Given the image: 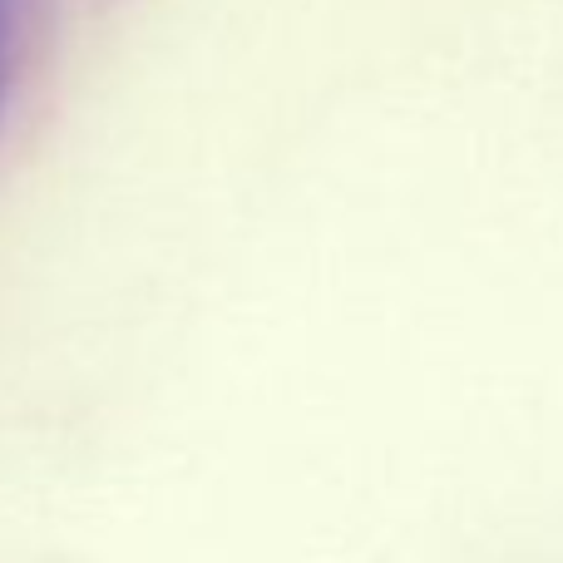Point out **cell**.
Here are the masks:
<instances>
[{"label":"cell","instance_id":"cell-1","mask_svg":"<svg viewBox=\"0 0 563 563\" xmlns=\"http://www.w3.org/2000/svg\"><path fill=\"white\" fill-rule=\"evenodd\" d=\"M10 35H15V5L0 0V109H5V89H10Z\"/></svg>","mask_w":563,"mask_h":563}]
</instances>
